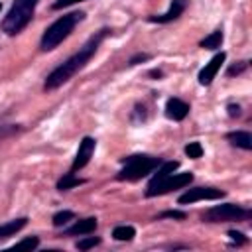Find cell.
Wrapping results in <instances>:
<instances>
[{
  "label": "cell",
  "instance_id": "obj_13",
  "mask_svg": "<svg viewBox=\"0 0 252 252\" xmlns=\"http://www.w3.org/2000/svg\"><path fill=\"white\" fill-rule=\"evenodd\" d=\"M226 140H228L232 146H236V148L252 150V136H250V132H244V130L228 132V134H226Z\"/></svg>",
  "mask_w": 252,
  "mask_h": 252
},
{
  "label": "cell",
  "instance_id": "obj_25",
  "mask_svg": "<svg viewBox=\"0 0 252 252\" xmlns=\"http://www.w3.org/2000/svg\"><path fill=\"white\" fill-rule=\"evenodd\" d=\"M150 59V55L148 53H136L134 57H130V61H128V65L130 67H134V65H138V63H142V61H148Z\"/></svg>",
  "mask_w": 252,
  "mask_h": 252
},
{
  "label": "cell",
  "instance_id": "obj_16",
  "mask_svg": "<svg viewBox=\"0 0 252 252\" xmlns=\"http://www.w3.org/2000/svg\"><path fill=\"white\" fill-rule=\"evenodd\" d=\"M222 43V30H215L211 32L203 41H201V47L203 49H219Z\"/></svg>",
  "mask_w": 252,
  "mask_h": 252
},
{
  "label": "cell",
  "instance_id": "obj_27",
  "mask_svg": "<svg viewBox=\"0 0 252 252\" xmlns=\"http://www.w3.org/2000/svg\"><path fill=\"white\" fill-rule=\"evenodd\" d=\"M226 110H228V116H230V118H238V116L242 114V110H240L238 104H228Z\"/></svg>",
  "mask_w": 252,
  "mask_h": 252
},
{
  "label": "cell",
  "instance_id": "obj_24",
  "mask_svg": "<svg viewBox=\"0 0 252 252\" xmlns=\"http://www.w3.org/2000/svg\"><path fill=\"white\" fill-rule=\"evenodd\" d=\"M77 2H83V0H55V2L51 4V8H53V10H61V8L73 6V4H77Z\"/></svg>",
  "mask_w": 252,
  "mask_h": 252
},
{
  "label": "cell",
  "instance_id": "obj_22",
  "mask_svg": "<svg viewBox=\"0 0 252 252\" xmlns=\"http://www.w3.org/2000/svg\"><path fill=\"white\" fill-rule=\"evenodd\" d=\"M246 67H248V63H246V61H240V63H236V65H230V67H228V71H226V75H228V77L240 75V73H242Z\"/></svg>",
  "mask_w": 252,
  "mask_h": 252
},
{
  "label": "cell",
  "instance_id": "obj_2",
  "mask_svg": "<svg viewBox=\"0 0 252 252\" xmlns=\"http://www.w3.org/2000/svg\"><path fill=\"white\" fill-rule=\"evenodd\" d=\"M85 18V12H71V14H65L61 16L59 20H55L41 35V41H39V47L41 51H51L55 49L63 39L69 37V33L75 30V26L79 22H83Z\"/></svg>",
  "mask_w": 252,
  "mask_h": 252
},
{
  "label": "cell",
  "instance_id": "obj_8",
  "mask_svg": "<svg viewBox=\"0 0 252 252\" xmlns=\"http://www.w3.org/2000/svg\"><path fill=\"white\" fill-rule=\"evenodd\" d=\"M94 148H96L94 138L85 136V138L81 140L79 150H77V156H75V159H73V163H71V171L83 169V167H85V165L91 161V158H93V154H94Z\"/></svg>",
  "mask_w": 252,
  "mask_h": 252
},
{
  "label": "cell",
  "instance_id": "obj_11",
  "mask_svg": "<svg viewBox=\"0 0 252 252\" xmlns=\"http://www.w3.org/2000/svg\"><path fill=\"white\" fill-rule=\"evenodd\" d=\"M96 226H98V220H96L94 217H87V219L77 220L73 226L65 228V230H63V234H65V236H83V234H93V232L96 230Z\"/></svg>",
  "mask_w": 252,
  "mask_h": 252
},
{
  "label": "cell",
  "instance_id": "obj_3",
  "mask_svg": "<svg viewBox=\"0 0 252 252\" xmlns=\"http://www.w3.org/2000/svg\"><path fill=\"white\" fill-rule=\"evenodd\" d=\"M39 0H14L12 8L8 10V14L2 20V32L6 35H16L20 33L33 18L35 6Z\"/></svg>",
  "mask_w": 252,
  "mask_h": 252
},
{
  "label": "cell",
  "instance_id": "obj_23",
  "mask_svg": "<svg viewBox=\"0 0 252 252\" xmlns=\"http://www.w3.org/2000/svg\"><path fill=\"white\" fill-rule=\"evenodd\" d=\"M187 215L181 213V211H165L161 215H158V219H177V220H183Z\"/></svg>",
  "mask_w": 252,
  "mask_h": 252
},
{
  "label": "cell",
  "instance_id": "obj_7",
  "mask_svg": "<svg viewBox=\"0 0 252 252\" xmlns=\"http://www.w3.org/2000/svg\"><path fill=\"white\" fill-rule=\"evenodd\" d=\"M222 197H224V191H220V189L193 187L179 197V205H187V203H195V201H215V199H222Z\"/></svg>",
  "mask_w": 252,
  "mask_h": 252
},
{
  "label": "cell",
  "instance_id": "obj_28",
  "mask_svg": "<svg viewBox=\"0 0 252 252\" xmlns=\"http://www.w3.org/2000/svg\"><path fill=\"white\" fill-rule=\"evenodd\" d=\"M150 77H158V79H159V77H161V71H159V69H158V71L154 69V71L150 73Z\"/></svg>",
  "mask_w": 252,
  "mask_h": 252
},
{
  "label": "cell",
  "instance_id": "obj_15",
  "mask_svg": "<svg viewBox=\"0 0 252 252\" xmlns=\"http://www.w3.org/2000/svg\"><path fill=\"white\" fill-rule=\"evenodd\" d=\"M83 183H85V179L75 177V173L71 171V173H65V175L57 181V189H59V191H69V189L79 187V185H83Z\"/></svg>",
  "mask_w": 252,
  "mask_h": 252
},
{
  "label": "cell",
  "instance_id": "obj_4",
  "mask_svg": "<svg viewBox=\"0 0 252 252\" xmlns=\"http://www.w3.org/2000/svg\"><path fill=\"white\" fill-rule=\"evenodd\" d=\"M159 163H161L159 158L146 156V154L122 158V169L116 173V179L118 181H138V179L146 177L148 173H152Z\"/></svg>",
  "mask_w": 252,
  "mask_h": 252
},
{
  "label": "cell",
  "instance_id": "obj_10",
  "mask_svg": "<svg viewBox=\"0 0 252 252\" xmlns=\"http://www.w3.org/2000/svg\"><path fill=\"white\" fill-rule=\"evenodd\" d=\"M185 8H187V0H171L169 10H167L165 14H159V16H150L148 20H150V22H154V24H167V22L177 20V18L183 14V10H185Z\"/></svg>",
  "mask_w": 252,
  "mask_h": 252
},
{
  "label": "cell",
  "instance_id": "obj_9",
  "mask_svg": "<svg viewBox=\"0 0 252 252\" xmlns=\"http://www.w3.org/2000/svg\"><path fill=\"white\" fill-rule=\"evenodd\" d=\"M224 59H226V53L224 51H220V53H217L209 63H205V67L199 71V83L203 85V87H209L211 83H213V79L217 77V73H219V69H220V65L224 63Z\"/></svg>",
  "mask_w": 252,
  "mask_h": 252
},
{
  "label": "cell",
  "instance_id": "obj_5",
  "mask_svg": "<svg viewBox=\"0 0 252 252\" xmlns=\"http://www.w3.org/2000/svg\"><path fill=\"white\" fill-rule=\"evenodd\" d=\"M250 215L252 213L240 205L224 203V205H217V207L207 209L203 213V220L205 222H230V220H244Z\"/></svg>",
  "mask_w": 252,
  "mask_h": 252
},
{
  "label": "cell",
  "instance_id": "obj_21",
  "mask_svg": "<svg viewBox=\"0 0 252 252\" xmlns=\"http://www.w3.org/2000/svg\"><path fill=\"white\" fill-rule=\"evenodd\" d=\"M37 244H39V238L37 236H28V238L16 242L14 248H30V250H33V248H37Z\"/></svg>",
  "mask_w": 252,
  "mask_h": 252
},
{
  "label": "cell",
  "instance_id": "obj_14",
  "mask_svg": "<svg viewBox=\"0 0 252 252\" xmlns=\"http://www.w3.org/2000/svg\"><path fill=\"white\" fill-rule=\"evenodd\" d=\"M26 224H28V219H26V217H22V219H14V220H8V222L0 224V240L14 236V234L20 232Z\"/></svg>",
  "mask_w": 252,
  "mask_h": 252
},
{
  "label": "cell",
  "instance_id": "obj_18",
  "mask_svg": "<svg viewBox=\"0 0 252 252\" xmlns=\"http://www.w3.org/2000/svg\"><path fill=\"white\" fill-rule=\"evenodd\" d=\"M73 219H75V213H73V211H59V213L53 215L51 220H53V226L59 228V226H65V224H67L69 220H73Z\"/></svg>",
  "mask_w": 252,
  "mask_h": 252
},
{
  "label": "cell",
  "instance_id": "obj_1",
  "mask_svg": "<svg viewBox=\"0 0 252 252\" xmlns=\"http://www.w3.org/2000/svg\"><path fill=\"white\" fill-rule=\"evenodd\" d=\"M106 35H108V28H102V30H98L94 35H91V37L87 39V43H85L77 53H73L69 59H65L61 65H57V67L47 75V79H45V83H43V89H45V91H53V89L61 87L63 83H67L75 73H79V71L91 61V57L96 53L98 45L102 43V39H104Z\"/></svg>",
  "mask_w": 252,
  "mask_h": 252
},
{
  "label": "cell",
  "instance_id": "obj_29",
  "mask_svg": "<svg viewBox=\"0 0 252 252\" xmlns=\"http://www.w3.org/2000/svg\"><path fill=\"white\" fill-rule=\"evenodd\" d=\"M0 10H2V2H0Z\"/></svg>",
  "mask_w": 252,
  "mask_h": 252
},
{
  "label": "cell",
  "instance_id": "obj_20",
  "mask_svg": "<svg viewBox=\"0 0 252 252\" xmlns=\"http://www.w3.org/2000/svg\"><path fill=\"white\" fill-rule=\"evenodd\" d=\"M100 244V238L98 236H85L83 240H79L75 246H77V250H89V248H94V246H98Z\"/></svg>",
  "mask_w": 252,
  "mask_h": 252
},
{
  "label": "cell",
  "instance_id": "obj_19",
  "mask_svg": "<svg viewBox=\"0 0 252 252\" xmlns=\"http://www.w3.org/2000/svg\"><path fill=\"white\" fill-rule=\"evenodd\" d=\"M185 154H187V158H191V159H199V158L203 156V146H201L199 142H189V144L185 146Z\"/></svg>",
  "mask_w": 252,
  "mask_h": 252
},
{
  "label": "cell",
  "instance_id": "obj_26",
  "mask_svg": "<svg viewBox=\"0 0 252 252\" xmlns=\"http://www.w3.org/2000/svg\"><path fill=\"white\" fill-rule=\"evenodd\" d=\"M228 236H230V240H232V242H236V244H244V242H246V236H244L242 232L228 230Z\"/></svg>",
  "mask_w": 252,
  "mask_h": 252
},
{
  "label": "cell",
  "instance_id": "obj_12",
  "mask_svg": "<svg viewBox=\"0 0 252 252\" xmlns=\"http://www.w3.org/2000/svg\"><path fill=\"white\" fill-rule=\"evenodd\" d=\"M189 114V104L185 102V100H181V98H169L167 102H165V116L167 118H171V120H183L185 116Z\"/></svg>",
  "mask_w": 252,
  "mask_h": 252
},
{
  "label": "cell",
  "instance_id": "obj_6",
  "mask_svg": "<svg viewBox=\"0 0 252 252\" xmlns=\"http://www.w3.org/2000/svg\"><path fill=\"white\" fill-rule=\"evenodd\" d=\"M193 181V173L191 171H183V173H171L165 175L158 181H150L148 189H146V197H156V195H165L173 189H181L187 187Z\"/></svg>",
  "mask_w": 252,
  "mask_h": 252
},
{
  "label": "cell",
  "instance_id": "obj_17",
  "mask_svg": "<svg viewBox=\"0 0 252 252\" xmlns=\"http://www.w3.org/2000/svg\"><path fill=\"white\" fill-rule=\"evenodd\" d=\"M134 236H136V228L130 226V224H120V226H116V228L112 230V238H114V240H120V242L132 240Z\"/></svg>",
  "mask_w": 252,
  "mask_h": 252
}]
</instances>
